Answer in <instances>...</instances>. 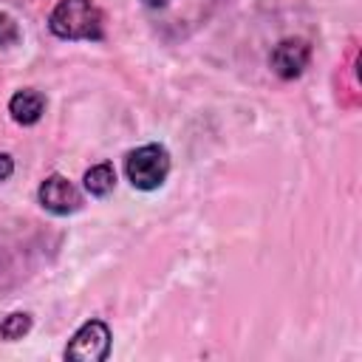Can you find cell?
<instances>
[{"label": "cell", "mask_w": 362, "mask_h": 362, "mask_svg": "<svg viewBox=\"0 0 362 362\" xmlns=\"http://www.w3.org/2000/svg\"><path fill=\"white\" fill-rule=\"evenodd\" d=\"M48 28L59 40H102V11L90 0H59L48 17Z\"/></svg>", "instance_id": "obj_1"}, {"label": "cell", "mask_w": 362, "mask_h": 362, "mask_svg": "<svg viewBox=\"0 0 362 362\" xmlns=\"http://www.w3.org/2000/svg\"><path fill=\"white\" fill-rule=\"evenodd\" d=\"M127 181L136 189H158L170 175V153L164 144H141L124 156Z\"/></svg>", "instance_id": "obj_2"}, {"label": "cell", "mask_w": 362, "mask_h": 362, "mask_svg": "<svg viewBox=\"0 0 362 362\" xmlns=\"http://www.w3.org/2000/svg\"><path fill=\"white\" fill-rule=\"evenodd\" d=\"M110 354V328L102 320H88L65 345V359L102 362Z\"/></svg>", "instance_id": "obj_3"}, {"label": "cell", "mask_w": 362, "mask_h": 362, "mask_svg": "<svg viewBox=\"0 0 362 362\" xmlns=\"http://www.w3.org/2000/svg\"><path fill=\"white\" fill-rule=\"evenodd\" d=\"M308 59H311V45L303 37H286L269 54V65L280 79H297L305 71Z\"/></svg>", "instance_id": "obj_4"}, {"label": "cell", "mask_w": 362, "mask_h": 362, "mask_svg": "<svg viewBox=\"0 0 362 362\" xmlns=\"http://www.w3.org/2000/svg\"><path fill=\"white\" fill-rule=\"evenodd\" d=\"M37 198H40V204H42L48 212H54V215H71V212H76V209L82 206L79 189H76L65 175H59V173L48 175V178L40 184Z\"/></svg>", "instance_id": "obj_5"}, {"label": "cell", "mask_w": 362, "mask_h": 362, "mask_svg": "<svg viewBox=\"0 0 362 362\" xmlns=\"http://www.w3.org/2000/svg\"><path fill=\"white\" fill-rule=\"evenodd\" d=\"M45 110V96L34 88H23L8 99V113L17 124H37Z\"/></svg>", "instance_id": "obj_6"}, {"label": "cell", "mask_w": 362, "mask_h": 362, "mask_svg": "<svg viewBox=\"0 0 362 362\" xmlns=\"http://www.w3.org/2000/svg\"><path fill=\"white\" fill-rule=\"evenodd\" d=\"M82 184H85V189H88L90 195H96V198H105V195H107V192L116 187V170H113V164H110V161L93 164V167L85 173Z\"/></svg>", "instance_id": "obj_7"}, {"label": "cell", "mask_w": 362, "mask_h": 362, "mask_svg": "<svg viewBox=\"0 0 362 362\" xmlns=\"http://www.w3.org/2000/svg\"><path fill=\"white\" fill-rule=\"evenodd\" d=\"M28 331H31V314H25V311H14L0 322V339H6V342L23 339Z\"/></svg>", "instance_id": "obj_8"}, {"label": "cell", "mask_w": 362, "mask_h": 362, "mask_svg": "<svg viewBox=\"0 0 362 362\" xmlns=\"http://www.w3.org/2000/svg\"><path fill=\"white\" fill-rule=\"evenodd\" d=\"M17 40H20V25H17V20H14L11 14H6V11H0V48L14 45Z\"/></svg>", "instance_id": "obj_9"}, {"label": "cell", "mask_w": 362, "mask_h": 362, "mask_svg": "<svg viewBox=\"0 0 362 362\" xmlns=\"http://www.w3.org/2000/svg\"><path fill=\"white\" fill-rule=\"evenodd\" d=\"M11 173H14V158L8 153H0V181L11 178Z\"/></svg>", "instance_id": "obj_10"}, {"label": "cell", "mask_w": 362, "mask_h": 362, "mask_svg": "<svg viewBox=\"0 0 362 362\" xmlns=\"http://www.w3.org/2000/svg\"><path fill=\"white\" fill-rule=\"evenodd\" d=\"M144 3H147L150 8H161V6H167L170 0H144Z\"/></svg>", "instance_id": "obj_11"}]
</instances>
